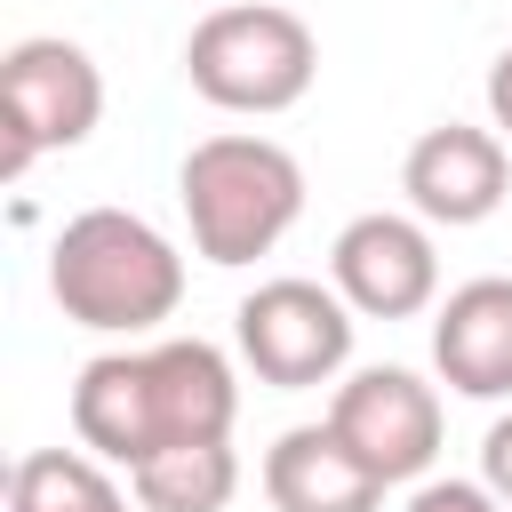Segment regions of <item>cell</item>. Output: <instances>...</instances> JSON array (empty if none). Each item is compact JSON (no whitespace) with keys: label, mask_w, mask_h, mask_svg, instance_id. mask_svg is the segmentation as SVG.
Listing matches in <instances>:
<instances>
[{"label":"cell","mask_w":512,"mask_h":512,"mask_svg":"<svg viewBox=\"0 0 512 512\" xmlns=\"http://www.w3.org/2000/svg\"><path fill=\"white\" fill-rule=\"evenodd\" d=\"M240 376L208 336H168L144 352H96L72 376V432L88 456L136 472L192 440H232Z\"/></svg>","instance_id":"cell-1"},{"label":"cell","mask_w":512,"mask_h":512,"mask_svg":"<svg viewBox=\"0 0 512 512\" xmlns=\"http://www.w3.org/2000/svg\"><path fill=\"white\" fill-rule=\"evenodd\" d=\"M48 296L72 328L144 336L184 304V256L136 208H80L48 248Z\"/></svg>","instance_id":"cell-2"},{"label":"cell","mask_w":512,"mask_h":512,"mask_svg":"<svg viewBox=\"0 0 512 512\" xmlns=\"http://www.w3.org/2000/svg\"><path fill=\"white\" fill-rule=\"evenodd\" d=\"M176 200H184L192 256L216 272H240V264L272 256L288 240V224L304 216V160L272 136L224 128V136H200L184 152Z\"/></svg>","instance_id":"cell-3"},{"label":"cell","mask_w":512,"mask_h":512,"mask_svg":"<svg viewBox=\"0 0 512 512\" xmlns=\"http://www.w3.org/2000/svg\"><path fill=\"white\" fill-rule=\"evenodd\" d=\"M184 80L200 104L216 112H248V120H272V112H296L320 80V40L296 8H272V0H224L192 24L184 40Z\"/></svg>","instance_id":"cell-4"},{"label":"cell","mask_w":512,"mask_h":512,"mask_svg":"<svg viewBox=\"0 0 512 512\" xmlns=\"http://www.w3.org/2000/svg\"><path fill=\"white\" fill-rule=\"evenodd\" d=\"M96 120H104V72H96V56H88L80 40L32 32V40H16V48L0 56V128H8L0 176H8V184H16L40 152L88 144Z\"/></svg>","instance_id":"cell-5"},{"label":"cell","mask_w":512,"mask_h":512,"mask_svg":"<svg viewBox=\"0 0 512 512\" xmlns=\"http://www.w3.org/2000/svg\"><path fill=\"white\" fill-rule=\"evenodd\" d=\"M352 328H360V312H352L336 288L296 280V272L256 280V288L240 296V312H232L240 360H248L256 384H272V392L336 384V376L352 368Z\"/></svg>","instance_id":"cell-6"},{"label":"cell","mask_w":512,"mask_h":512,"mask_svg":"<svg viewBox=\"0 0 512 512\" xmlns=\"http://www.w3.org/2000/svg\"><path fill=\"white\" fill-rule=\"evenodd\" d=\"M328 288L360 312V320H416L440 296V248L424 216L400 208H368L328 240Z\"/></svg>","instance_id":"cell-7"},{"label":"cell","mask_w":512,"mask_h":512,"mask_svg":"<svg viewBox=\"0 0 512 512\" xmlns=\"http://www.w3.org/2000/svg\"><path fill=\"white\" fill-rule=\"evenodd\" d=\"M328 424L384 488L424 480L440 456V392L416 368H352L328 400Z\"/></svg>","instance_id":"cell-8"},{"label":"cell","mask_w":512,"mask_h":512,"mask_svg":"<svg viewBox=\"0 0 512 512\" xmlns=\"http://www.w3.org/2000/svg\"><path fill=\"white\" fill-rule=\"evenodd\" d=\"M400 192H408V216L424 224H488L512 192V144L496 128H472V120H440L408 144L400 160Z\"/></svg>","instance_id":"cell-9"},{"label":"cell","mask_w":512,"mask_h":512,"mask_svg":"<svg viewBox=\"0 0 512 512\" xmlns=\"http://www.w3.org/2000/svg\"><path fill=\"white\" fill-rule=\"evenodd\" d=\"M432 368L464 400H512V280L480 272L432 312Z\"/></svg>","instance_id":"cell-10"},{"label":"cell","mask_w":512,"mask_h":512,"mask_svg":"<svg viewBox=\"0 0 512 512\" xmlns=\"http://www.w3.org/2000/svg\"><path fill=\"white\" fill-rule=\"evenodd\" d=\"M264 496L272 512H384V480L336 440V424H288L264 448Z\"/></svg>","instance_id":"cell-11"},{"label":"cell","mask_w":512,"mask_h":512,"mask_svg":"<svg viewBox=\"0 0 512 512\" xmlns=\"http://www.w3.org/2000/svg\"><path fill=\"white\" fill-rule=\"evenodd\" d=\"M128 496L144 512H224L240 496V456H232V440L168 448V456H152V464L128 472Z\"/></svg>","instance_id":"cell-12"},{"label":"cell","mask_w":512,"mask_h":512,"mask_svg":"<svg viewBox=\"0 0 512 512\" xmlns=\"http://www.w3.org/2000/svg\"><path fill=\"white\" fill-rule=\"evenodd\" d=\"M112 504H128V488L88 448H32L8 472V512H112Z\"/></svg>","instance_id":"cell-13"},{"label":"cell","mask_w":512,"mask_h":512,"mask_svg":"<svg viewBox=\"0 0 512 512\" xmlns=\"http://www.w3.org/2000/svg\"><path fill=\"white\" fill-rule=\"evenodd\" d=\"M400 512H504V496L488 480H416Z\"/></svg>","instance_id":"cell-14"},{"label":"cell","mask_w":512,"mask_h":512,"mask_svg":"<svg viewBox=\"0 0 512 512\" xmlns=\"http://www.w3.org/2000/svg\"><path fill=\"white\" fill-rule=\"evenodd\" d=\"M480 480H488V488L512 504V408H504V416L480 432Z\"/></svg>","instance_id":"cell-15"},{"label":"cell","mask_w":512,"mask_h":512,"mask_svg":"<svg viewBox=\"0 0 512 512\" xmlns=\"http://www.w3.org/2000/svg\"><path fill=\"white\" fill-rule=\"evenodd\" d=\"M488 128H496V136L512 144V48H504V56L488 64Z\"/></svg>","instance_id":"cell-16"},{"label":"cell","mask_w":512,"mask_h":512,"mask_svg":"<svg viewBox=\"0 0 512 512\" xmlns=\"http://www.w3.org/2000/svg\"><path fill=\"white\" fill-rule=\"evenodd\" d=\"M112 512H144V504H136V496H128V504H112Z\"/></svg>","instance_id":"cell-17"},{"label":"cell","mask_w":512,"mask_h":512,"mask_svg":"<svg viewBox=\"0 0 512 512\" xmlns=\"http://www.w3.org/2000/svg\"><path fill=\"white\" fill-rule=\"evenodd\" d=\"M216 8H224V0H216Z\"/></svg>","instance_id":"cell-18"}]
</instances>
